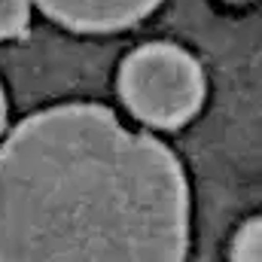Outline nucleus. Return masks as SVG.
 Returning a JSON list of instances; mask_svg holds the SVG:
<instances>
[{"instance_id": "1", "label": "nucleus", "mask_w": 262, "mask_h": 262, "mask_svg": "<svg viewBox=\"0 0 262 262\" xmlns=\"http://www.w3.org/2000/svg\"><path fill=\"white\" fill-rule=\"evenodd\" d=\"M177 156L101 104L21 119L0 146V262H186Z\"/></svg>"}, {"instance_id": "6", "label": "nucleus", "mask_w": 262, "mask_h": 262, "mask_svg": "<svg viewBox=\"0 0 262 262\" xmlns=\"http://www.w3.org/2000/svg\"><path fill=\"white\" fill-rule=\"evenodd\" d=\"M6 128V95H3V85H0V134Z\"/></svg>"}, {"instance_id": "2", "label": "nucleus", "mask_w": 262, "mask_h": 262, "mask_svg": "<svg viewBox=\"0 0 262 262\" xmlns=\"http://www.w3.org/2000/svg\"><path fill=\"white\" fill-rule=\"evenodd\" d=\"M204 70L174 43H146L119 67V95L149 128H180L204 104Z\"/></svg>"}, {"instance_id": "3", "label": "nucleus", "mask_w": 262, "mask_h": 262, "mask_svg": "<svg viewBox=\"0 0 262 262\" xmlns=\"http://www.w3.org/2000/svg\"><path fill=\"white\" fill-rule=\"evenodd\" d=\"M34 3L67 31L110 34L137 25L162 0H34Z\"/></svg>"}, {"instance_id": "5", "label": "nucleus", "mask_w": 262, "mask_h": 262, "mask_svg": "<svg viewBox=\"0 0 262 262\" xmlns=\"http://www.w3.org/2000/svg\"><path fill=\"white\" fill-rule=\"evenodd\" d=\"M31 21V0H0V40L21 37Z\"/></svg>"}, {"instance_id": "4", "label": "nucleus", "mask_w": 262, "mask_h": 262, "mask_svg": "<svg viewBox=\"0 0 262 262\" xmlns=\"http://www.w3.org/2000/svg\"><path fill=\"white\" fill-rule=\"evenodd\" d=\"M229 262H262V216L247 220L235 241H232V256Z\"/></svg>"}]
</instances>
